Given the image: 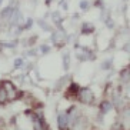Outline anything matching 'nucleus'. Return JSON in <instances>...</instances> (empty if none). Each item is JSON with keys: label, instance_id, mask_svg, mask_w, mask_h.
Listing matches in <instances>:
<instances>
[{"label": "nucleus", "instance_id": "f3484780", "mask_svg": "<svg viewBox=\"0 0 130 130\" xmlns=\"http://www.w3.org/2000/svg\"><path fill=\"white\" fill-rule=\"evenodd\" d=\"M22 66H23V59H16L14 60V67L19 69V67H22Z\"/></svg>", "mask_w": 130, "mask_h": 130}, {"label": "nucleus", "instance_id": "0eeeda50", "mask_svg": "<svg viewBox=\"0 0 130 130\" xmlns=\"http://www.w3.org/2000/svg\"><path fill=\"white\" fill-rule=\"evenodd\" d=\"M22 20H23L22 13H20L19 10H14V13H13L12 17H10V23L12 24H19V22H22Z\"/></svg>", "mask_w": 130, "mask_h": 130}, {"label": "nucleus", "instance_id": "423d86ee", "mask_svg": "<svg viewBox=\"0 0 130 130\" xmlns=\"http://www.w3.org/2000/svg\"><path fill=\"white\" fill-rule=\"evenodd\" d=\"M14 10L16 9L13 7V6H7L6 9H3V12H2V19H9L10 20V17H12V14L14 13Z\"/></svg>", "mask_w": 130, "mask_h": 130}, {"label": "nucleus", "instance_id": "6ab92c4d", "mask_svg": "<svg viewBox=\"0 0 130 130\" xmlns=\"http://www.w3.org/2000/svg\"><path fill=\"white\" fill-rule=\"evenodd\" d=\"M111 130H123V124L122 123H115L111 126Z\"/></svg>", "mask_w": 130, "mask_h": 130}, {"label": "nucleus", "instance_id": "4468645a", "mask_svg": "<svg viewBox=\"0 0 130 130\" xmlns=\"http://www.w3.org/2000/svg\"><path fill=\"white\" fill-rule=\"evenodd\" d=\"M53 20H54L57 24L61 23V17H60V14H59V12H54V13H53Z\"/></svg>", "mask_w": 130, "mask_h": 130}, {"label": "nucleus", "instance_id": "a211bd4d", "mask_svg": "<svg viewBox=\"0 0 130 130\" xmlns=\"http://www.w3.org/2000/svg\"><path fill=\"white\" fill-rule=\"evenodd\" d=\"M40 52H42L43 54H47V53L50 52V47L47 46V44H43V46L40 47Z\"/></svg>", "mask_w": 130, "mask_h": 130}, {"label": "nucleus", "instance_id": "9b49d317", "mask_svg": "<svg viewBox=\"0 0 130 130\" xmlns=\"http://www.w3.org/2000/svg\"><path fill=\"white\" fill-rule=\"evenodd\" d=\"M120 77H123L124 83H127L129 82V69H124L123 72H120Z\"/></svg>", "mask_w": 130, "mask_h": 130}, {"label": "nucleus", "instance_id": "f03ea898", "mask_svg": "<svg viewBox=\"0 0 130 130\" xmlns=\"http://www.w3.org/2000/svg\"><path fill=\"white\" fill-rule=\"evenodd\" d=\"M2 86H3V89L6 90V93H7L9 102L17 100L20 97V96H19V90L16 89V86L12 83V82H3V83H2Z\"/></svg>", "mask_w": 130, "mask_h": 130}, {"label": "nucleus", "instance_id": "20e7f679", "mask_svg": "<svg viewBox=\"0 0 130 130\" xmlns=\"http://www.w3.org/2000/svg\"><path fill=\"white\" fill-rule=\"evenodd\" d=\"M69 123H70V115L67 113V111L59 115L57 124H59V129H60V130H66V129H67V126H69Z\"/></svg>", "mask_w": 130, "mask_h": 130}, {"label": "nucleus", "instance_id": "dca6fc26", "mask_svg": "<svg viewBox=\"0 0 130 130\" xmlns=\"http://www.w3.org/2000/svg\"><path fill=\"white\" fill-rule=\"evenodd\" d=\"M110 67H111V60H106L103 64H102V69H104V70L110 69Z\"/></svg>", "mask_w": 130, "mask_h": 130}, {"label": "nucleus", "instance_id": "f257e3e1", "mask_svg": "<svg viewBox=\"0 0 130 130\" xmlns=\"http://www.w3.org/2000/svg\"><path fill=\"white\" fill-rule=\"evenodd\" d=\"M77 99L84 104H92L93 100H94V94H93V92L89 87H82V89H79Z\"/></svg>", "mask_w": 130, "mask_h": 130}, {"label": "nucleus", "instance_id": "6e6552de", "mask_svg": "<svg viewBox=\"0 0 130 130\" xmlns=\"http://www.w3.org/2000/svg\"><path fill=\"white\" fill-rule=\"evenodd\" d=\"M93 31H94V26L92 23H83V26H82V33L83 35H90Z\"/></svg>", "mask_w": 130, "mask_h": 130}, {"label": "nucleus", "instance_id": "aec40b11", "mask_svg": "<svg viewBox=\"0 0 130 130\" xmlns=\"http://www.w3.org/2000/svg\"><path fill=\"white\" fill-rule=\"evenodd\" d=\"M39 24H40V27H43L44 30H49V26L46 24V22H44V20H39Z\"/></svg>", "mask_w": 130, "mask_h": 130}, {"label": "nucleus", "instance_id": "7ed1b4c3", "mask_svg": "<svg viewBox=\"0 0 130 130\" xmlns=\"http://www.w3.org/2000/svg\"><path fill=\"white\" fill-rule=\"evenodd\" d=\"M52 40H53V43L57 47L63 46V44L66 43V33L61 30V29H59V30L53 31V35H52Z\"/></svg>", "mask_w": 130, "mask_h": 130}, {"label": "nucleus", "instance_id": "39448f33", "mask_svg": "<svg viewBox=\"0 0 130 130\" xmlns=\"http://www.w3.org/2000/svg\"><path fill=\"white\" fill-rule=\"evenodd\" d=\"M77 93H79V86L72 83L69 86V89L66 90V97L67 99H74V97H77Z\"/></svg>", "mask_w": 130, "mask_h": 130}, {"label": "nucleus", "instance_id": "b1692460", "mask_svg": "<svg viewBox=\"0 0 130 130\" xmlns=\"http://www.w3.org/2000/svg\"><path fill=\"white\" fill-rule=\"evenodd\" d=\"M17 130H22V129H17Z\"/></svg>", "mask_w": 130, "mask_h": 130}, {"label": "nucleus", "instance_id": "ddd939ff", "mask_svg": "<svg viewBox=\"0 0 130 130\" xmlns=\"http://www.w3.org/2000/svg\"><path fill=\"white\" fill-rule=\"evenodd\" d=\"M63 66H64L66 70L69 69V53H66L64 57H63Z\"/></svg>", "mask_w": 130, "mask_h": 130}, {"label": "nucleus", "instance_id": "2eb2a0df", "mask_svg": "<svg viewBox=\"0 0 130 130\" xmlns=\"http://www.w3.org/2000/svg\"><path fill=\"white\" fill-rule=\"evenodd\" d=\"M31 26H33V20H31V19H27V22H26V24L23 26V29L29 30V29H31Z\"/></svg>", "mask_w": 130, "mask_h": 130}, {"label": "nucleus", "instance_id": "f8f14e48", "mask_svg": "<svg viewBox=\"0 0 130 130\" xmlns=\"http://www.w3.org/2000/svg\"><path fill=\"white\" fill-rule=\"evenodd\" d=\"M89 7H90V3H89L87 0H82L80 2V9L82 10H87Z\"/></svg>", "mask_w": 130, "mask_h": 130}, {"label": "nucleus", "instance_id": "412c9836", "mask_svg": "<svg viewBox=\"0 0 130 130\" xmlns=\"http://www.w3.org/2000/svg\"><path fill=\"white\" fill-rule=\"evenodd\" d=\"M60 6H61L63 9H64V10H67V3H66V2H61V3H60Z\"/></svg>", "mask_w": 130, "mask_h": 130}, {"label": "nucleus", "instance_id": "5701e85b", "mask_svg": "<svg viewBox=\"0 0 130 130\" xmlns=\"http://www.w3.org/2000/svg\"><path fill=\"white\" fill-rule=\"evenodd\" d=\"M2 3H3V0H0V4H2Z\"/></svg>", "mask_w": 130, "mask_h": 130}, {"label": "nucleus", "instance_id": "4be33fe9", "mask_svg": "<svg viewBox=\"0 0 130 130\" xmlns=\"http://www.w3.org/2000/svg\"><path fill=\"white\" fill-rule=\"evenodd\" d=\"M44 3H46V4H50V3H52V0H44Z\"/></svg>", "mask_w": 130, "mask_h": 130}, {"label": "nucleus", "instance_id": "9d476101", "mask_svg": "<svg viewBox=\"0 0 130 130\" xmlns=\"http://www.w3.org/2000/svg\"><path fill=\"white\" fill-rule=\"evenodd\" d=\"M110 110H111V103H110V102H103V103L100 104V111H102L103 115L109 113Z\"/></svg>", "mask_w": 130, "mask_h": 130}, {"label": "nucleus", "instance_id": "1a4fd4ad", "mask_svg": "<svg viewBox=\"0 0 130 130\" xmlns=\"http://www.w3.org/2000/svg\"><path fill=\"white\" fill-rule=\"evenodd\" d=\"M7 102H9L7 93H6V90L3 89V86H0V106H2V104H6Z\"/></svg>", "mask_w": 130, "mask_h": 130}]
</instances>
